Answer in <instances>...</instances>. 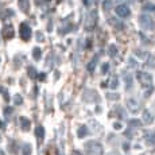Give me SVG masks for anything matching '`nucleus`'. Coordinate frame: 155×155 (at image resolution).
<instances>
[{
    "label": "nucleus",
    "mask_w": 155,
    "mask_h": 155,
    "mask_svg": "<svg viewBox=\"0 0 155 155\" xmlns=\"http://www.w3.org/2000/svg\"><path fill=\"white\" fill-rule=\"evenodd\" d=\"M22 103H23L22 96H19V94H16V96H15V104H22Z\"/></svg>",
    "instance_id": "nucleus-24"
},
{
    "label": "nucleus",
    "mask_w": 155,
    "mask_h": 155,
    "mask_svg": "<svg viewBox=\"0 0 155 155\" xmlns=\"http://www.w3.org/2000/svg\"><path fill=\"white\" fill-rule=\"evenodd\" d=\"M124 80H126V88L127 89H130L131 86H132V78H131V76L130 74H124Z\"/></svg>",
    "instance_id": "nucleus-15"
},
{
    "label": "nucleus",
    "mask_w": 155,
    "mask_h": 155,
    "mask_svg": "<svg viewBox=\"0 0 155 155\" xmlns=\"http://www.w3.org/2000/svg\"><path fill=\"white\" fill-rule=\"evenodd\" d=\"M20 126H22L23 131H28L30 127H31V121L27 117H20Z\"/></svg>",
    "instance_id": "nucleus-10"
},
{
    "label": "nucleus",
    "mask_w": 155,
    "mask_h": 155,
    "mask_svg": "<svg viewBox=\"0 0 155 155\" xmlns=\"http://www.w3.org/2000/svg\"><path fill=\"white\" fill-rule=\"evenodd\" d=\"M143 10L146 11H153V12H155V5L154 4H144V8Z\"/></svg>",
    "instance_id": "nucleus-22"
},
{
    "label": "nucleus",
    "mask_w": 155,
    "mask_h": 155,
    "mask_svg": "<svg viewBox=\"0 0 155 155\" xmlns=\"http://www.w3.org/2000/svg\"><path fill=\"white\" fill-rule=\"evenodd\" d=\"M35 134H37L38 140L42 142L43 138H45V130H43V127H42V126H38V127H37V131H35Z\"/></svg>",
    "instance_id": "nucleus-11"
},
{
    "label": "nucleus",
    "mask_w": 155,
    "mask_h": 155,
    "mask_svg": "<svg viewBox=\"0 0 155 155\" xmlns=\"http://www.w3.org/2000/svg\"><path fill=\"white\" fill-rule=\"evenodd\" d=\"M115 10H116V14H117L120 18L130 16V8H128L126 4H119L117 7L115 8Z\"/></svg>",
    "instance_id": "nucleus-5"
},
{
    "label": "nucleus",
    "mask_w": 155,
    "mask_h": 155,
    "mask_svg": "<svg viewBox=\"0 0 155 155\" xmlns=\"http://www.w3.org/2000/svg\"><path fill=\"white\" fill-rule=\"evenodd\" d=\"M136 55H139V57H142V58H143V57H146V55H147V54H146V53H143V51H140V50H136Z\"/></svg>",
    "instance_id": "nucleus-29"
},
{
    "label": "nucleus",
    "mask_w": 155,
    "mask_h": 155,
    "mask_svg": "<svg viewBox=\"0 0 155 155\" xmlns=\"http://www.w3.org/2000/svg\"><path fill=\"white\" fill-rule=\"evenodd\" d=\"M19 5L22 7V10L23 11H27V0H19Z\"/></svg>",
    "instance_id": "nucleus-20"
},
{
    "label": "nucleus",
    "mask_w": 155,
    "mask_h": 155,
    "mask_svg": "<svg viewBox=\"0 0 155 155\" xmlns=\"http://www.w3.org/2000/svg\"><path fill=\"white\" fill-rule=\"evenodd\" d=\"M96 66H97V57H96V58L92 59V61L88 64V66H86V68H88V70H89V71H93L94 69H96Z\"/></svg>",
    "instance_id": "nucleus-13"
},
{
    "label": "nucleus",
    "mask_w": 155,
    "mask_h": 155,
    "mask_svg": "<svg viewBox=\"0 0 155 155\" xmlns=\"http://www.w3.org/2000/svg\"><path fill=\"white\" fill-rule=\"evenodd\" d=\"M142 126V123L139 120H131L130 121V127H134V128H139Z\"/></svg>",
    "instance_id": "nucleus-19"
},
{
    "label": "nucleus",
    "mask_w": 155,
    "mask_h": 155,
    "mask_svg": "<svg viewBox=\"0 0 155 155\" xmlns=\"http://www.w3.org/2000/svg\"><path fill=\"white\" fill-rule=\"evenodd\" d=\"M37 38H38V41H39V42H43V39H45L43 34H41V32H38V34H37Z\"/></svg>",
    "instance_id": "nucleus-27"
},
{
    "label": "nucleus",
    "mask_w": 155,
    "mask_h": 155,
    "mask_svg": "<svg viewBox=\"0 0 155 155\" xmlns=\"http://www.w3.org/2000/svg\"><path fill=\"white\" fill-rule=\"evenodd\" d=\"M109 86H111L112 89H116V88L119 86V81H117V78H116V77H112L111 84H109Z\"/></svg>",
    "instance_id": "nucleus-16"
},
{
    "label": "nucleus",
    "mask_w": 155,
    "mask_h": 155,
    "mask_svg": "<svg viewBox=\"0 0 155 155\" xmlns=\"http://www.w3.org/2000/svg\"><path fill=\"white\" fill-rule=\"evenodd\" d=\"M38 80H41V81H45V80H46V74H45V73L38 74Z\"/></svg>",
    "instance_id": "nucleus-26"
},
{
    "label": "nucleus",
    "mask_w": 155,
    "mask_h": 155,
    "mask_svg": "<svg viewBox=\"0 0 155 155\" xmlns=\"http://www.w3.org/2000/svg\"><path fill=\"white\" fill-rule=\"evenodd\" d=\"M108 69H109V65H108V64H104V65H103V73L105 74L107 71H108Z\"/></svg>",
    "instance_id": "nucleus-28"
},
{
    "label": "nucleus",
    "mask_w": 155,
    "mask_h": 155,
    "mask_svg": "<svg viewBox=\"0 0 155 155\" xmlns=\"http://www.w3.org/2000/svg\"><path fill=\"white\" fill-rule=\"evenodd\" d=\"M77 135H78V138H84V136L88 135V128H86L85 126L80 127L78 128V132H77Z\"/></svg>",
    "instance_id": "nucleus-12"
},
{
    "label": "nucleus",
    "mask_w": 155,
    "mask_h": 155,
    "mask_svg": "<svg viewBox=\"0 0 155 155\" xmlns=\"http://www.w3.org/2000/svg\"><path fill=\"white\" fill-rule=\"evenodd\" d=\"M19 32H20V38H22L25 42L30 41V38H31V27H30V26H28L26 22L20 23Z\"/></svg>",
    "instance_id": "nucleus-4"
},
{
    "label": "nucleus",
    "mask_w": 155,
    "mask_h": 155,
    "mask_svg": "<svg viewBox=\"0 0 155 155\" xmlns=\"http://www.w3.org/2000/svg\"><path fill=\"white\" fill-rule=\"evenodd\" d=\"M143 121H144L146 124H151L154 121V115L151 113L150 111H143Z\"/></svg>",
    "instance_id": "nucleus-8"
},
{
    "label": "nucleus",
    "mask_w": 155,
    "mask_h": 155,
    "mask_svg": "<svg viewBox=\"0 0 155 155\" xmlns=\"http://www.w3.org/2000/svg\"><path fill=\"white\" fill-rule=\"evenodd\" d=\"M46 2H50V0H46Z\"/></svg>",
    "instance_id": "nucleus-38"
},
{
    "label": "nucleus",
    "mask_w": 155,
    "mask_h": 155,
    "mask_svg": "<svg viewBox=\"0 0 155 155\" xmlns=\"http://www.w3.org/2000/svg\"><path fill=\"white\" fill-rule=\"evenodd\" d=\"M30 154H31V146L25 144L23 146V155H30Z\"/></svg>",
    "instance_id": "nucleus-17"
},
{
    "label": "nucleus",
    "mask_w": 155,
    "mask_h": 155,
    "mask_svg": "<svg viewBox=\"0 0 155 155\" xmlns=\"http://www.w3.org/2000/svg\"><path fill=\"white\" fill-rule=\"evenodd\" d=\"M62 2V0H57V3H61Z\"/></svg>",
    "instance_id": "nucleus-35"
},
{
    "label": "nucleus",
    "mask_w": 155,
    "mask_h": 155,
    "mask_svg": "<svg viewBox=\"0 0 155 155\" xmlns=\"http://www.w3.org/2000/svg\"><path fill=\"white\" fill-rule=\"evenodd\" d=\"M112 155H116V154H112Z\"/></svg>",
    "instance_id": "nucleus-39"
},
{
    "label": "nucleus",
    "mask_w": 155,
    "mask_h": 155,
    "mask_svg": "<svg viewBox=\"0 0 155 155\" xmlns=\"http://www.w3.org/2000/svg\"><path fill=\"white\" fill-rule=\"evenodd\" d=\"M85 150H86V154L88 155H103V153H104L103 146H101L99 142H94V140L85 143Z\"/></svg>",
    "instance_id": "nucleus-2"
},
{
    "label": "nucleus",
    "mask_w": 155,
    "mask_h": 155,
    "mask_svg": "<svg viewBox=\"0 0 155 155\" xmlns=\"http://www.w3.org/2000/svg\"><path fill=\"white\" fill-rule=\"evenodd\" d=\"M113 127H115V130H120V128H121V124H120V123H115V124H113Z\"/></svg>",
    "instance_id": "nucleus-31"
},
{
    "label": "nucleus",
    "mask_w": 155,
    "mask_h": 155,
    "mask_svg": "<svg viewBox=\"0 0 155 155\" xmlns=\"http://www.w3.org/2000/svg\"><path fill=\"white\" fill-rule=\"evenodd\" d=\"M0 128H4V124H3V121H0Z\"/></svg>",
    "instance_id": "nucleus-34"
},
{
    "label": "nucleus",
    "mask_w": 155,
    "mask_h": 155,
    "mask_svg": "<svg viewBox=\"0 0 155 155\" xmlns=\"http://www.w3.org/2000/svg\"><path fill=\"white\" fill-rule=\"evenodd\" d=\"M127 108L132 113H136V112H139V109H140V104H139L135 99H130V100H127Z\"/></svg>",
    "instance_id": "nucleus-6"
},
{
    "label": "nucleus",
    "mask_w": 155,
    "mask_h": 155,
    "mask_svg": "<svg viewBox=\"0 0 155 155\" xmlns=\"http://www.w3.org/2000/svg\"><path fill=\"white\" fill-rule=\"evenodd\" d=\"M28 76L31 77V78H34V77H35V70H34V68H30V69H28Z\"/></svg>",
    "instance_id": "nucleus-25"
},
{
    "label": "nucleus",
    "mask_w": 155,
    "mask_h": 155,
    "mask_svg": "<svg viewBox=\"0 0 155 155\" xmlns=\"http://www.w3.org/2000/svg\"><path fill=\"white\" fill-rule=\"evenodd\" d=\"M73 155H81V154H80L78 151H73Z\"/></svg>",
    "instance_id": "nucleus-33"
},
{
    "label": "nucleus",
    "mask_w": 155,
    "mask_h": 155,
    "mask_svg": "<svg viewBox=\"0 0 155 155\" xmlns=\"http://www.w3.org/2000/svg\"><path fill=\"white\" fill-rule=\"evenodd\" d=\"M139 25H140V27L143 30L151 31V30L155 28V19L150 14H142L139 16Z\"/></svg>",
    "instance_id": "nucleus-1"
},
{
    "label": "nucleus",
    "mask_w": 155,
    "mask_h": 155,
    "mask_svg": "<svg viewBox=\"0 0 155 155\" xmlns=\"http://www.w3.org/2000/svg\"><path fill=\"white\" fill-rule=\"evenodd\" d=\"M116 53H117V49H116V46H115V45H111V46H109V55L115 57Z\"/></svg>",
    "instance_id": "nucleus-18"
},
{
    "label": "nucleus",
    "mask_w": 155,
    "mask_h": 155,
    "mask_svg": "<svg viewBox=\"0 0 155 155\" xmlns=\"http://www.w3.org/2000/svg\"><path fill=\"white\" fill-rule=\"evenodd\" d=\"M32 57H34L35 59H41V57H42V50H41L39 47H35V49L32 50Z\"/></svg>",
    "instance_id": "nucleus-14"
},
{
    "label": "nucleus",
    "mask_w": 155,
    "mask_h": 155,
    "mask_svg": "<svg viewBox=\"0 0 155 155\" xmlns=\"http://www.w3.org/2000/svg\"><path fill=\"white\" fill-rule=\"evenodd\" d=\"M103 7H104V10H105V11L111 10V2H109V0H104Z\"/></svg>",
    "instance_id": "nucleus-21"
},
{
    "label": "nucleus",
    "mask_w": 155,
    "mask_h": 155,
    "mask_svg": "<svg viewBox=\"0 0 155 155\" xmlns=\"http://www.w3.org/2000/svg\"><path fill=\"white\" fill-rule=\"evenodd\" d=\"M3 34H4V37L7 38V39H11V38L14 37V28L12 26H5L4 30H3Z\"/></svg>",
    "instance_id": "nucleus-9"
},
{
    "label": "nucleus",
    "mask_w": 155,
    "mask_h": 155,
    "mask_svg": "<svg viewBox=\"0 0 155 155\" xmlns=\"http://www.w3.org/2000/svg\"><path fill=\"white\" fill-rule=\"evenodd\" d=\"M116 2H121V0H116Z\"/></svg>",
    "instance_id": "nucleus-37"
},
{
    "label": "nucleus",
    "mask_w": 155,
    "mask_h": 155,
    "mask_svg": "<svg viewBox=\"0 0 155 155\" xmlns=\"http://www.w3.org/2000/svg\"><path fill=\"white\" fill-rule=\"evenodd\" d=\"M11 112H12V108H5V111H4L5 115H10Z\"/></svg>",
    "instance_id": "nucleus-32"
},
{
    "label": "nucleus",
    "mask_w": 155,
    "mask_h": 155,
    "mask_svg": "<svg viewBox=\"0 0 155 155\" xmlns=\"http://www.w3.org/2000/svg\"><path fill=\"white\" fill-rule=\"evenodd\" d=\"M144 139H146V143H147L148 146H154L155 144V132L154 131H148V132H146Z\"/></svg>",
    "instance_id": "nucleus-7"
},
{
    "label": "nucleus",
    "mask_w": 155,
    "mask_h": 155,
    "mask_svg": "<svg viewBox=\"0 0 155 155\" xmlns=\"http://www.w3.org/2000/svg\"><path fill=\"white\" fill-rule=\"evenodd\" d=\"M108 97H109V99H112V100H117V99H119V94H116V96H115L113 93H111Z\"/></svg>",
    "instance_id": "nucleus-30"
},
{
    "label": "nucleus",
    "mask_w": 155,
    "mask_h": 155,
    "mask_svg": "<svg viewBox=\"0 0 155 155\" xmlns=\"http://www.w3.org/2000/svg\"><path fill=\"white\" fill-rule=\"evenodd\" d=\"M136 77H138L139 82L142 84L143 88H146L147 91L153 89V77H151L150 73H146V71H138Z\"/></svg>",
    "instance_id": "nucleus-3"
},
{
    "label": "nucleus",
    "mask_w": 155,
    "mask_h": 155,
    "mask_svg": "<svg viewBox=\"0 0 155 155\" xmlns=\"http://www.w3.org/2000/svg\"><path fill=\"white\" fill-rule=\"evenodd\" d=\"M128 65H130L131 68H136V66H138V64H136V61H135L134 58H130V59H128Z\"/></svg>",
    "instance_id": "nucleus-23"
},
{
    "label": "nucleus",
    "mask_w": 155,
    "mask_h": 155,
    "mask_svg": "<svg viewBox=\"0 0 155 155\" xmlns=\"http://www.w3.org/2000/svg\"><path fill=\"white\" fill-rule=\"evenodd\" d=\"M0 155H4V154H3V153H2V151H0Z\"/></svg>",
    "instance_id": "nucleus-36"
}]
</instances>
